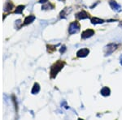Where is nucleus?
Listing matches in <instances>:
<instances>
[{
	"label": "nucleus",
	"mask_w": 122,
	"mask_h": 120,
	"mask_svg": "<svg viewBox=\"0 0 122 120\" xmlns=\"http://www.w3.org/2000/svg\"><path fill=\"white\" fill-rule=\"evenodd\" d=\"M64 62H62V61H58L56 63H55L53 66L51 67V76L52 78L56 77L57 73H58L62 69L63 67L64 66Z\"/></svg>",
	"instance_id": "1"
},
{
	"label": "nucleus",
	"mask_w": 122,
	"mask_h": 120,
	"mask_svg": "<svg viewBox=\"0 0 122 120\" xmlns=\"http://www.w3.org/2000/svg\"><path fill=\"white\" fill-rule=\"evenodd\" d=\"M80 31V24L77 21L72 22L70 24L69 28H68V33L69 34H75Z\"/></svg>",
	"instance_id": "2"
},
{
	"label": "nucleus",
	"mask_w": 122,
	"mask_h": 120,
	"mask_svg": "<svg viewBox=\"0 0 122 120\" xmlns=\"http://www.w3.org/2000/svg\"><path fill=\"white\" fill-rule=\"evenodd\" d=\"M117 47V46L116 44H110L106 46L105 49H104V54H105V56L110 55V54H112L114 51L116 50Z\"/></svg>",
	"instance_id": "3"
},
{
	"label": "nucleus",
	"mask_w": 122,
	"mask_h": 120,
	"mask_svg": "<svg viewBox=\"0 0 122 120\" xmlns=\"http://www.w3.org/2000/svg\"><path fill=\"white\" fill-rule=\"evenodd\" d=\"M90 53V50H88L87 48H83L81 50H78L77 53H76V55L77 57H80V58H84V57L87 56Z\"/></svg>",
	"instance_id": "4"
},
{
	"label": "nucleus",
	"mask_w": 122,
	"mask_h": 120,
	"mask_svg": "<svg viewBox=\"0 0 122 120\" xmlns=\"http://www.w3.org/2000/svg\"><path fill=\"white\" fill-rule=\"evenodd\" d=\"M94 34V30H92V29H87V30L84 31V32L81 33V37L83 39H86V38H89V37H92Z\"/></svg>",
	"instance_id": "5"
},
{
	"label": "nucleus",
	"mask_w": 122,
	"mask_h": 120,
	"mask_svg": "<svg viewBox=\"0 0 122 120\" xmlns=\"http://www.w3.org/2000/svg\"><path fill=\"white\" fill-rule=\"evenodd\" d=\"M109 4L111 6L112 8L115 11H120L121 10V6L118 4L116 1H114V0H111V1L109 2Z\"/></svg>",
	"instance_id": "6"
},
{
	"label": "nucleus",
	"mask_w": 122,
	"mask_h": 120,
	"mask_svg": "<svg viewBox=\"0 0 122 120\" xmlns=\"http://www.w3.org/2000/svg\"><path fill=\"white\" fill-rule=\"evenodd\" d=\"M76 17L78 19H85L89 18V14H88L87 12H86L85 11H81V12L77 13V14L76 15Z\"/></svg>",
	"instance_id": "7"
},
{
	"label": "nucleus",
	"mask_w": 122,
	"mask_h": 120,
	"mask_svg": "<svg viewBox=\"0 0 122 120\" xmlns=\"http://www.w3.org/2000/svg\"><path fill=\"white\" fill-rule=\"evenodd\" d=\"M110 92H111V91H110V88H107V87L103 88L101 89V91H100V93H101L103 96H104V97H107V96H109Z\"/></svg>",
	"instance_id": "8"
},
{
	"label": "nucleus",
	"mask_w": 122,
	"mask_h": 120,
	"mask_svg": "<svg viewBox=\"0 0 122 120\" xmlns=\"http://www.w3.org/2000/svg\"><path fill=\"white\" fill-rule=\"evenodd\" d=\"M34 19H35V17L33 16V15H29V16L25 18V21H24V22H25L24 23V24H29L32 23Z\"/></svg>",
	"instance_id": "9"
},
{
	"label": "nucleus",
	"mask_w": 122,
	"mask_h": 120,
	"mask_svg": "<svg viewBox=\"0 0 122 120\" xmlns=\"http://www.w3.org/2000/svg\"><path fill=\"white\" fill-rule=\"evenodd\" d=\"M90 21H91V23L93 24H103V19H99V18H96V17L91 18Z\"/></svg>",
	"instance_id": "10"
},
{
	"label": "nucleus",
	"mask_w": 122,
	"mask_h": 120,
	"mask_svg": "<svg viewBox=\"0 0 122 120\" xmlns=\"http://www.w3.org/2000/svg\"><path fill=\"white\" fill-rule=\"evenodd\" d=\"M71 11H72L71 8H65V9H64L62 11H61L60 16L62 17V18H64V17H65V15H68V14H69Z\"/></svg>",
	"instance_id": "11"
},
{
	"label": "nucleus",
	"mask_w": 122,
	"mask_h": 120,
	"mask_svg": "<svg viewBox=\"0 0 122 120\" xmlns=\"http://www.w3.org/2000/svg\"><path fill=\"white\" fill-rule=\"evenodd\" d=\"M39 90H40V87H39L38 84H35L34 86H33V88L32 93H33V94L38 93V92H39Z\"/></svg>",
	"instance_id": "12"
},
{
	"label": "nucleus",
	"mask_w": 122,
	"mask_h": 120,
	"mask_svg": "<svg viewBox=\"0 0 122 120\" xmlns=\"http://www.w3.org/2000/svg\"><path fill=\"white\" fill-rule=\"evenodd\" d=\"M24 8H25V7H24V6H19V7L16 8V10H15V13H21Z\"/></svg>",
	"instance_id": "13"
},
{
	"label": "nucleus",
	"mask_w": 122,
	"mask_h": 120,
	"mask_svg": "<svg viewBox=\"0 0 122 120\" xmlns=\"http://www.w3.org/2000/svg\"><path fill=\"white\" fill-rule=\"evenodd\" d=\"M66 50V47L64 46H63V47H61V49H60V52L62 53V54H63V53L64 52V50Z\"/></svg>",
	"instance_id": "14"
},
{
	"label": "nucleus",
	"mask_w": 122,
	"mask_h": 120,
	"mask_svg": "<svg viewBox=\"0 0 122 120\" xmlns=\"http://www.w3.org/2000/svg\"><path fill=\"white\" fill-rule=\"evenodd\" d=\"M121 64L122 65V56L121 57Z\"/></svg>",
	"instance_id": "15"
}]
</instances>
